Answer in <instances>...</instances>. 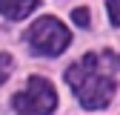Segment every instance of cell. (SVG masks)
<instances>
[{"mask_svg":"<svg viewBox=\"0 0 120 115\" xmlns=\"http://www.w3.org/2000/svg\"><path fill=\"white\" fill-rule=\"evenodd\" d=\"M66 81L86 109H103L114 95V81L109 75H100V61L92 52L66 69Z\"/></svg>","mask_w":120,"mask_h":115,"instance_id":"1","label":"cell"},{"mask_svg":"<svg viewBox=\"0 0 120 115\" xmlns=\"http://www.w3.org/2000/svg\"><path fill=\"white\" fill-rule=\"evenodd\" d=\"M26 40H29V46H32V52H37L43 58H54V55L69 49L71 35H69V29L57 17L46 14V17H40L37 23H32V29L26 32Z\"/></svg>","mask_w":120,"mask_h":115,"instance_id":"2","label":"cell"},{"mask_svg":"<svg viewBox=\"0 0 120 115\" xmlns=\"http://www.w3.org/2000/svg\"><path fill=\"white\" fill-rule=\"evenodd\" d=\"M57 107V92L46 78H32L26 92L14 95V109L20 115H52Z\"/></svg>","mask_w":120,"mask_h":115,"instance_id":"3","label":"cell"},{"mask_svg":"<svg viewBox=\"0 0 120 115\" xmlns=\"http://www.w3.org/2000/svg\"><path fill=\"white\" fill-rule=\"evenodd\" d=\"M40 6V0H0V14L9 20H23Z\"/></svg>","mask_w":120,"mask_h":115,"instance_id":"4","label":"cell"},{"mask_svg":"<svg viewBox=\"0 0 120 115\" xmlns=\"http://www.w3.org/2000/svg\"><path fill=\"white\" fill-rule=\"evenodd\" d=\"M11 66H14V63H11V58H9L6 52H0V83H3V81L9 78V72H11Z\"/></svg>","mask_w":120,"mask_h":115,"instance_id":"5","label":"cell"},{"mask_svg":"<svg viewBox=\"0 0 120 115\" xmlns=\"http://www.w3.org/2000/svg\"><path fill=\"white\" fill-rule=\"evenodd\" d=\"M71 20L77 23V26H89V23H92V17H89V9H74V12H71Z\"/></svg>","mask_w":120,"mask_h":115,"instance_id":"6","label":"cell"},{"mask_svg":"<svg viewBox=\"0 0 120 115\" xmlns=\"http://www.w3.org/2000/svg\"><path fill=\"white\" fill-rule=\"evenodd\" d=\"M109 17L114 26H120V0H109Z\"/></svg>","mask_w":120,"mask_h":115,"instance_id":"7","label":"cell"}]
</instances>
